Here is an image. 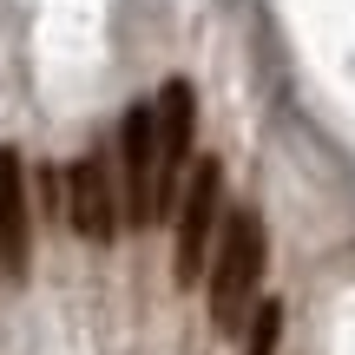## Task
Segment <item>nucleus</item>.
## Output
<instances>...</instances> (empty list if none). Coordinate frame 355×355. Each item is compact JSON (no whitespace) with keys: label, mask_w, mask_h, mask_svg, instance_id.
Instances as JSON below:
<instances>
[{"label":"nucleus","mask_w":355,"mask_h":355,"mask_svg":"<svg viewBox=\"0 0 355 355\" xmlns=\"http://www.w3.org/2000/svg\"><path fill=\"white\" fill-rule=\"evenodd\" d=\"M263 257H270V237H263V217L257 211H237L224 224V237H217L211 250V322L217 336H243V322H250L257 309V283H263Z\"/></svg>","instance_id":"nucleus-1"},{"label":"nucleus","mask_w":355,"mask_h":355,"mask_svg":"<svg viewBox=\"0 0 355 355\" xmlns=\"http://www.w3.org/2000/svg\"><path fill=\"white\" fill-rule=\"evenodd\" d=\"M217 217H224V165L204 158L191 171V191L178 198V283H198L211 270V250H217Z\"/></svg>","instance_id":"nucleus-2"},{"label":"nucleus","mask_w":355,"mask_h":355,"mask_svg":"<svg viewBox=\"0 0 355 355\" xmlns=\"http://www.w3.org/2000/svg\"><path fill=\"white\" fill-rule=\"evenodd\" d=\"M152 132H158V224L178 211V171L191 165V132H198V92L191 79H165L152 99Z\"/></svg>","instance_id":"nucleus-3"},{"label":"nucleus","mask_w":355,"mask_h":355,"mask_svg":"<svg viewBox=\"0 0 355 355\" xmlns=\"http://www.w3.org/2000/svg\"><path fill=\"white\" fill-rule=\"evenodd\" d=\"M119 158H125V204L119 224H158V132H152V99H139L119 119Z\"/></svg>","instance_id":"nucleus-4"},{"label":"nucleus","mask_w":355,"mask_h":355,"mask_svg":"<svg viewBox=\"0 0 355 355\" xmlns=\"http://www.w3.org/2000/svg\"><path fill=\"white\" fill-rule=\"evenodd\" d=\"M66 224L86 243H112L119 237V191H112V171H105L99 152H86L66 171Z\"/></svg>","instance_id":"nucleus-5"},{"label":"nucleus","mask_w":355,"mask_h":355,"mask_svg":"<svg viewBox=\"0 0 355 355\" xmlns=\"http://www.w3.org/2000/svg\"><path fill=\"white\" fill-rule=\"evenodd\" d=\"M0 270L13 283L33 270V198H26V165L13 145H0Z\"/></svg>","instance_id":"nucleus-6"},{"label":"nucleus","mask_w":355,"mask_h":355,"mask_svg":"<svg viewBox=\"0 0 355 355\" xmlns=\"http://www.w3.org/2000/svg\"><path fill=\"white\" fill-rule=\"evenodd\" d=\"M283 343V303H257L243 322V355H277Z\"/></svg>","instance_id":"nucleus-7"}]
</instances>
